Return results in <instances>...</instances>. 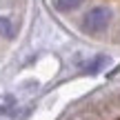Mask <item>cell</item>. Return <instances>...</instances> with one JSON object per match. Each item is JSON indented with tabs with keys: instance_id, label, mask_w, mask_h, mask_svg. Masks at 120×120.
<instances>
[{
	"instance_id": "6da1fadb",
	"label": "cell",
	"mask_w": 120,
	"mask_h": 120,
	"mask_svg": "<svg viewBox=\"0 0 120 120\" xmlns=\"http://www.w3.org/2000/svg\"><path fill=\"white\" fill-rule=\"evenodd\" d=\"M111 22V9L107 7H94L82 16V29L87 34H98Z\"/></svg>"
},
{
	"instance_id": "7a4b0ae2",
	"label": "cell",
	"mask_w": 120,
	"mask_h": 120,
	"mask_svg": "<svg viewBox=\"0 0 120 120\" xmlns=\"http://www.w3.org/2000/svg\"><path fill=\"white\" fill-rule=\"evenodd\" d=\"M80 2L82 0H53V4H56L58 11H73Z\"/></svg>"
},
{
	"instance_id": "3957f363",
	"label": "cell",
	"mask_w": 120,
	"mask_h": 120,
	"mask_svg": "<svg viewBox=\"0 0 120 120\" xmlns=\"http://www.w3.org/2000/svg\"><path fill=\"white\" fill-rule=\"evenodd\" d=\"M0 36L2 38H11L13 36V25L7 16H0Z\"/></svg>"
}]
</instances>
